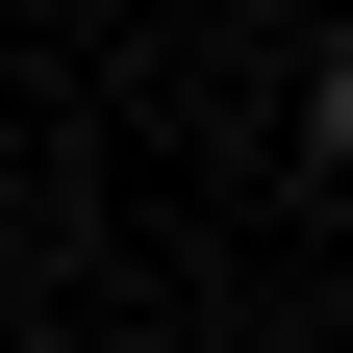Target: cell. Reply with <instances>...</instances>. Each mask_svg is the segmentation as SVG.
Here are the masks:
<instances>
[{
    "instance_id": "1",
    "label": "cell",
    "mask_w": 353,
    "mask_h": 353,
    "mask_svg": "<svg viewBox=\"0 0 353 353\" xmlns=\"http://www.w3.org/2000/svg\"><path fill=\"white\" fill-rule=\"evenodd\" d=\"M303 176H328V202H353V51L303 76Z\"/></svg>"
}]
</instances>
